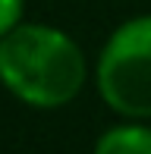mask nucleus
<instances>
[{
    "label": "nucleus",
    "instance_id": "nucleus-1",
    "mask_svg": "<svg viewBox=\"0 0 151 154\" xmlns=\"http://www.w3.org/2000/svg\"><path fill=\"white\" fill-rule=\"evenodd\" d=\"M85 51L57 25L19 22L0 38V85L29 107H66L85 88Z\"/></svg>",
    "mask_w": 151,
    "mask_h": 154
},
{
    "label": "nucleus",
    "instance_id": "nucleus-2",
    "mask_svg": "<svg viewBox=\"0 0 151 154\" xmlns=\"http://www.w3.org/2000/svg\"><path fill=\"white\" fill-rule=\"evenodd\" d=\"M98 94L123 120L151 123V13L120 22L94 63Z\"/></svg>",
    "mask_w": 151,
    "mask_h": 154
},
{
    "label": "nucleus",
    "instance_id": "nucleus-3",
    "mask_svg": "<svg viewBox=\"0 0 151 154\" xmlns=\"http://www.w3.org/2000/svg\"><path fill=\"white\" fill-rule=\"evenodd\" d=\"M94 154H151V126L145 120H123L101 132Z\"/></svg>",
    "mask_w": 151,
    "mask_h": 154
},
{
    "label": "nucleus",
    "instance_id": "nucleus-4",
    "mask_svg": "<svg viewBox=\"0 0 151 154\" xmlns=\"http://www.w3.org/2000/svg\"><path fill=\"white\" fill-rule=\"evenodd\" d=\"M25 22V0H0V38Z\"/></svg>",
    "mask_w": 151,
    "mask_h": 154
}]
</instances>
